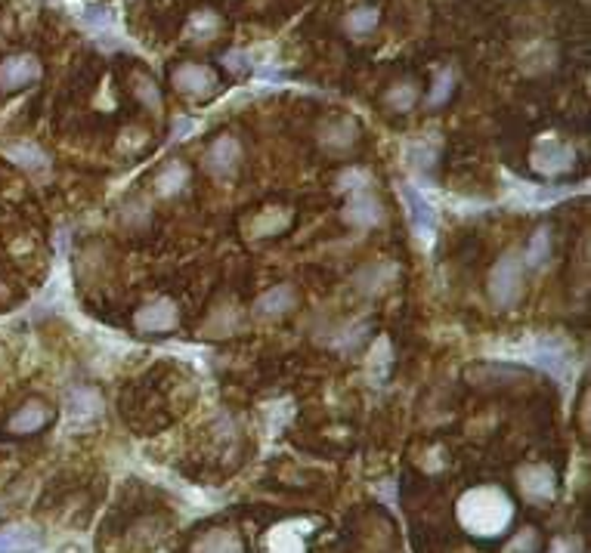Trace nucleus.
<instances>
[{
    "mask_svg": "<svg viewBox=\"0 0 591 553\" xmlns=\"http://www.w3.org/2000/svg\"><path fill=\"white\" fill-rule=\"evenodd\" d=\"M50 418H53V411H50L47 402H41V399H32V402H25L23 409L10 418V424H6V430L13 436H32L38 430H44L50 424Z\"/></svg>",
    "mask_w": 591,
    "mask_h": 553,
    "instance_id": "obj_13",
    "label": "nucleus"
},
{
    "mask_svg": "<svg viewBox=\"0 0 591 553\" xmlns=\"http://www.w3.org/2000/svg\"><path fill=\"white\" fill-rule=\"evenodd\" d=\"M391 368H393V346H391V340L387 337H378L374 340V346H372V355H369V377H372V383H384L387 381V374H391Z\"/></svg>",
    "mask_w": 591,
    "mask_h": 553,
    "instance_id": "obj_24",
    "label": "nucleus"
},
{
    "mask_svg": "<svg viewBox=\"0 0 591 553\" xmlns=\"http://www.w3.org/2000/svg\"><path fill=\"white\" fill-rule=\"evenodd\" d=\"M369 331H372V325H369V322L344 325L341 334H337V337H331L328 344L335 346V349H341V353H353V349H356L365 337H369Z\"/></svg>",
    "mask_w": 591,
    "mask_h": 553,
    "instance_id": "obj_26",
    "label": "nucleus"
},
{
    "mask_svg": "<svg viewBox=\"0 0 591 553\" xmlns=\"http://www.w3.org/2000/svg\"><path fill=\"white\" fill-rule=\"evenodd\" d=\"M220 28H223V22H220L217 13L199 10V13H192L189 22H186V38L196 41V43H208V41L217 38Z\"/></svg>",
    "mask_w": 591,
    "mask_h": 553,
    "instance_id": "obj_20",
    "label": "nucleus"
},
{
    "mask_svg": "<svg viewBox=\"0 0 591 553\" xmlns=\"http://www.w3.org/2000/svg\"><path fill=\"white\" fill-rule=\"evenodd\" d=\"M192 553H242V541L233 529H211L192 544Z\"/></svg>",
    "mask_w": 591,
    "mask_h": 553,
    "instance_id": "obj_18",
    "label": "nucleus"
},
{
    "mask_svg": "<svg viewBox=\"0 0 591 553\" xmlns=\"http://www.w3.org/2000/svg\"><path fill=\"white\" fill-rule=\"evenodd\" d=\"M171 81L180 93H186V97L192 99H211L214 93L220 90L217 84V75H214L208 65H199V62H183L174 69V75H171Z\"/></svg>",
    "mask_w": 591,
    "mask_h": 553,
    "instance_id": "obj_6",
    "label": "nucleus"
},
{
    "mask_svg": "<svg viewBox=\"0 0 591 553\" xmlns=\"http://www.w3.org/2000/svg\"><path fill=\"white\" fill-rule=\"evenodd\" d=\"M523 294V257L517 251L502 253L489 272V300L495 309H511Z\"/></svg>",
    "mask_w": 591,
    "mask_h": 553,
    "instance_id": "obj_2",
    "label": "nucleus"
},
{
    "mask_svg": "<svg viewBox=\"0 0 591 553\" xmlns=\"http://www.w3.org/2000/svg\"><path fill=\"white\" fill-rule=\"evenodd\" d=\"M530 164L542 177H564L576 164V149L558 136H539L530 152Z\"/></svg>",
    "mask_w": 591,
    "mask_h": 553,
    "instance_id": "obj_4",
    "label": "nucleus"
},
{
    "mask_svg": "<svg viewBox=\"0 0 591 553\" xmlns=\"http://www.w3.org/2000/svg\"><path fill=\"white\" fill-rule=\"evenodd\" d=\"M374 25H378V10L374 6H359V10H353L347 19H344V28H347L350 34H369L374 32Z\"/></svg>",
    "mask_w": 591,
    "mask_h": 553,
    "instance_id": "obj_28",
    "label": "nucleus"
},
{
    "mask_svg": "<svg viewBox=\"0 0 591 553\" xmlns=\"http://www.w3.org/2000/svg\"><path fill=\"white\" fill-rule=\"evenodd\" d=\"M384 103L387 108H393V112H409V108L418 103V87L412 81L393 84L391 90L384 93Z\"/></svg>",
    "mask_w": 591,
    "mask_h": 553,
    "instance_id": "obj_27",
    "label": "nucleus"
},
{
    "mask_svg": "<svg viewBox=\"0 0 591 553\" xmlns=\"http://www.w3.org/2000/svg\"><path fill=\"white\" fill-rule=\"evenodd\" d=\"M514 520V507H511L508 494L495 485H477V489L465 492L458 501V522L477 538H495Z\"/></svg>",
    "mask_w": 591,
    "mask_h": 553,
    "instance_id": "obj_1",
    "label": "nucleus"
},
{
    "mask_svg": "<svg viewBox=\"0 0 591 553\" xmlns=\"http://www.w3.org/2000/svg\"><path fill=\"white\" fill-rule=\"evenodd\" d=\"M239 161H242V145L235 136H220V140H214L211 149L205 152V167L214 177H233Z\"/></svg>",
    "mask_w": 591,
    "mask_h": 553,
    "instance_id": "obj_12",
    "label": "nucleus"
},
{
    "mask_svg": "<svg viewBox=\"0 0 591 553\" xmlns=\"http://www.w3.org/2000/svg\"><path fill=\"white\" fill-rule=\"evenodd\" d=\"M66 418H69V427H93L99 418H103V399L93 387H78L69 392L66 399Z\"/></svg>",
    "mask_w": 591,
    "mask_h": 553,
    "instance_id": "obj_9",
    "label": "nucleus"
},
{
    "mask_svg": "<svg viewBox=\"0 0 591 553\" xmlns=\"http://www.w3.org/2000/svg\"><path fill=\"white\" fill-rule=\"evenodd\" d=\"M186 183H189V167H186L183 161H171V164H164L162 171H158L155 192L162 195V198H171V195L183 192Z\"/></svg>",
    "mask_w": 591,
    "mask_h": 553,
    "instance_id": "obj_19",
    "label": "nucleus"
},
{
    "mask_svg": "<svg viewBox=\"0 0 591 553\" xmlns=\"http://www.w3.org/2000/svg\"><path fill=\"white\" fill-rule=\"evenodd\" d=\"M177 303L171 300V297H155V300H149L146 307L136 309L134 316V325L140 328L143 334H168L177 328Z\"/></svg>",
    "mask_w": 591,
    "mask_h": 553,
    "instance_id": "obj_8",
    "label": "nucleus"
},
{
    "mask_svg": "<svg viewBox=\"0 0 591 553\" xmlns=\"http://www.w3.org/2000/svg\"><path fill=\"white\" fill-rule=\"evenodd\" d=\"M539 544H542V538H539L536 529H523V532L511 538L504 553H539Z\"/></svg>",
    "mask_w": 591,
    "mask_h": 553,
    "instance_id": "obj_31",
    "label": "nucleus"
},
{
    "mask_svg": "<svg viewBox=\"0 0 591 553\" xmlns=\"http://www.w3.org/2000/svg\"><path fill=\"white\" fill-rule=\"evenodd\" d=\"M81 25L90 28V32L97 34V41H103V38H112L115 16L109 13V6H103V4H84L81 6Z\"/></svg>",
    "mask_w": 591,
    "mask_h": 553,
    "instance_id": "obj_23",
    "label": "nucleus"
},
{
    "mask_svg": "<svg viewBox=\"0 0 591 553\" xmlns=\"http://www.w3.org/2000/svg\"><path fill=\"white\" fill-rule=\"evenodd\" d=\"M372 186V173L363 171V167H350V171H344L341 177H337V189L341 192H363V189Z\"/></svg>",
    "mask_w": 591,
    "mask_h": 553,
    "instance_id": "obj_30",
    "label": "nucleus"
},
{
    "mask_svg": "<svg viewBox=\"0 0 591 553\" xmlns=\"http://www.w3.org/2000/svg\"><path fill=\"white\" fill-rule=\"evenodd\" d=\"M437 149H439V143H434V145H424V140L415 143L412 149H409V161H412L415 167H434Z\"/></svg>",
    "mask_w": 591,
    "mask_h": 553,
    "instance_id": "obj_34",
    "label": "nucleus"
},
{
    "mask_svg": "<svg viewBox=\"0 0 591 553\" xmlns=\"http://www.w3.org/2000/svg\"><path fill=\"white\" fill-rule=\"evenodd\" d=\"M548 257H551V229L542 226V229H536V235L530 238V244H526L523 263L539 269V266H545Z\"/></svg>",
    "mask_w": 591,
    "mask_h": 553,
    "instance_id": "obj_25",
    "label": "nucleus"
},
{
    "mask_svg": "<svg viewBox=\"0 0 591 553\" xmlns=\"http://www.w3.org/2000/svg\"><path fill=\"white\" fill-rule=\"evenodd\" d=\"M344 223L356 226V229H372V226H381V223H384V205L374 198L369 189L353 192L347 207H344Z\"/></svg>",
    "mask_w": 591,
    "mask_h": 553,
    "instance_id": "obj_11",
    "label": "nucleus"
},
{
    "mask_svg": "<svg viewBox=\"0 0 591 553\" xmlns=\"http://www.w3.org/2000/svg\"><path fill=\"white\" fill-rule=\"evenodd\" d=\"M288 220H291V214H288V210H285L282 217H279V220H276V210H266L261 220L254 223V235H257V238H263V235H276V232H282V229H285Z\"/></svg>",
    "mask_w": 591,
    "mask_h": 553,
    "instance_id": "obj_32",
    "label": "nucleus"
},
{
    "mask_svg": "<svg viewBox=\"0 0 591 553\" xmlns=\"http://www.w3.org/2000/svg\"><path fill=\"white\" fill-rule=\"evenodd\" d=\"M44 548V535L34 526H6L0 529V553H38Z\"/></svg>",
    "mask_w": 591,
    "mask_h": 553,
    "instance_id": "obj_14",
    "label": "nucleus"
},
{
    "mask_svg": "<svg viewBox=\"0 0 591 553\" xmlns=\"http://www.w3.org/2000/svg\"><path fill=\"white\" fill-rule=\"evenodd\" d=\"M402 201H406V217H409V226L421 242H430L437 232V210L430 205V198L415 186H402L400 189Z\"/></svg>",
    "mask_w": 591,
    "mask_h": 553,
    "instance_id": "obj_7",
    "label": "nucleus"
},
{
    "mask_svg": "<svg viewBox=\"0 0 591 553\" xmlns=\"http://www.w3.org/2000/svg\"><path fill=\"white\" fill-rule=\"evenodd\" d=\"M4 155L10 158L16 167H23L28 173H41L50 167V155L41 149L38 143H28V140H19V143H10L4 145Z\"/></svg>",
    "mask_w": 591,
    "mask_h": 553,
    "instance_id": "obj_17",
    "label": "nucleus"
},
{
    "mask_svg": "<svg viewBox=\"0 0 591 553\" xmlns=\"http://www.w3.org/2000/svg\"><path fill=\"white\" fill-rule=\"evenodd\" d=\"M192 130H196V121H192V118H177L174 127H171V140H186Z\"/></svg>",
    "mask_w": 591,
    "mask_h": 553,
    "instance_id": "obj_36",
    "label": "nucleus"
},
{
    "mask_svg": "<svg viewBox=\"0 0 591 553\" xmlns=\"http://www.w3.org/2000/svg\"><path fill=\"white\" fill-rule=\"evenodd\" d=\"M223 65H226V71H233V75H248L251 53H245V50H229V53H223Z\"/></svg>",
    "mask_w": 591,
    "mask_h": 553,
    "instance_id": "obj_35",
    "label": "nucleus"
},
{
    "mask_svg": "<svg viewBox=\"0 0 591 553\" xmlns=\"http://www.w3.org/2000/svg\"><path fill=\"white\" fill-rule=\"evenodd\" d=\"M517 489H521L523 501L532 507H545L558 494V476L548 464H523L517 470Z\"/></svg>",
    "mask_w": 591,
    "mask_h": 553,
    "instance_id": "obj_5",
    "label": "nucleus"
},
{
    "mask_svg": "<svg viewBox=\"0 0 591 553\" xmlns=\"http://www.w3.org/2000/svg\"><path fill=\"white\" fill-rule=\"evenodd\" d=\"M134 84H136L134 90H136V97L143 99V106H149V108H155V112H158V108H162V97H158L155 84L149 81V78H143V75H136Z\"/></svg>",
    "mask_w": 591,
    "mask_h": 553,
    "instance_id": "obj_33",
    "label": "nucleus"
},
{
    "mask_svg": "<svg viewBox=\"0 0 591 553\" xmlns=\"http://www.w3.org/2000/svg\"><path fill=\"white\" fill-rule=\"evenodd\" d=\"M38 78H41V62L32 53H19L0 62V90L6 93L23 90V87L34 84Z\"/></svg>",
    "mask_w": 591,
    "mask_h": 553,
    "instance_id": "obj_10",
    "label": "nucleus"
},
{
    "mask_svg": "<svg viewBox=\"0 0 591 553\" xmlns=\"http://www.w3.org/2000/svg\"><path fill=\"white\" fill-rule=\"evenodd\" d=\"M576 550H579V541H573V538H560L551 553H576Z\"/></svg>",
    "mask_w": 591,
    "mask_h": 553,
    "instance_id": "obj_37",
    "label": "nucleus"
},
{
    "mask_svg": "<svg viewBox=\"0 0 591 553\" xmlns=\"http://www.w3.org/2000/svg\"><path fill=\"white\" fill-rule=\"evenodd\" d=\"M452 90H456V71H452V69H439L437 78H434V90H430V97H428V106L449 103Z\"/></svg>",
    "mask_w": 591,
    "mask_h": 553,
    "instance_id": "obj_29",
    "label": "nucleus"
},
{
    "mask_svg": "<svg viewBox=\"0 0 591 553\" xmlns=\"http://www.w3.org/2000/svg\"><path fill=\"white\" fill-rule=\"evenodd\" d=\"M396 275H400V269L396 263H387V260H374L365 269H359L356 275V288L363 290V294H381V290H387L396 281Z\"/></svg>",
    "mask_w": 591,
    "mask_h": 553,
    "instance_id": "obj_16",
    "label": "nucleus"
},
{
    "mask_svg": "<svg viewBox=\"0 0 591 553\" xmlns=\"http://www.w3.org/2000/svg\"><path fill=\"white\" fill-rule=\"evenodd\" d=\"M517 195L532 207L551 205V201H560L567 195H573V186H530V183H514Z\"/></svg>",
    "mask_w": 591,
    "mask_h": 553,
    "instance_id": "obj_22",
    "label": "nucleus"
},
{
    "mask_svg": "<svg viewBox=\"0 0 591 553\" xmlns=\"http://www.w3.org/2000/svg\"><path fill=\"white\" fill-rule=\"evenodd\" d=\"M523 359L532 362L536 368L548 371L551 377L564 381L569 365H573V346L564 337H554V334H539L530 344L523 346Z\"/></svg>",
    "mask_w": 591,
    "mask_h": 553,
    "instance_id": "obj_3",
    "label": "nucleus"
},
{
    "mask_svg": "<svg viewBox=\"0 0 591 553\" xmlns=\"http://www.w3.org/2000/svg\"><path fill=\"white\" fill-rule=\"evenodd\" d=\"M294 307H298V290H294V285H276L257 297L254 312L261 318H272V316H285Z\"/></svg>",
    "mask_w": 591,
    "mask_h": 553,
    "instance_id": "obj_15",
    "label": "nucleus"
},
{
    "mask_svg": "<svg viewBox=\"0 0 591 553\" xmlns=\"http://www.w3.org/2000/svg\"><path fill=\"white\" fill-rule=\"evenodd\" d=\"M356 134H359L356 121H353V118H341V121L328 124V127L322 130V145L331 149V152H347L350 145L356 143Z\"/></svg>",
    "mask_w": 591,
    "mask_h": 553,
    "instance_id": "obj_21",
    "label": "nucleus"
}]
</instances>
